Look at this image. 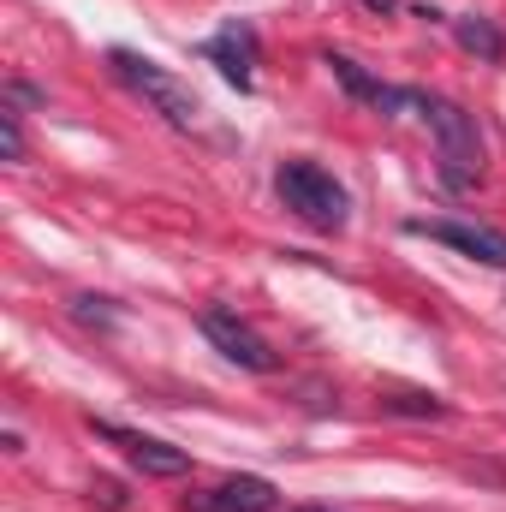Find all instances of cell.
<instances>
[{
  "label": "cell",
  "mask_w": 506,
  "mask_h": 512,
  "mask_svg": "<svg viewBox=\"0 0 506 512\" xmlns=\"http://www.w3.org/2000/svg\"><path fill=\"white\" fill-rule=\"evenodd\" d=\"M286 512H334V507H286Z\"/></svg>",
  "instance_id": "15"
},
{
  "label": "cell",
  "mask_w": 506,
  "mask_h": 512,
  "mask_svg": "<svg viewBox=\"0 0 506 512\" xmlns=\"http://www.w3.org/2000/svg\"><path fill=\"white\" fill-rule=\"evenodd\" d=\"M221 72H227V84H239V90H251L256 78H251V54H256V42H251V30L245 24H233L227 36H215L209 48H203Z\"/></svg>",
  "instance_id": "9"
},
{
  "label": "cell",
  "mask_w": 506,
  "mask_h": 512,
  "mask_svg": "<svg viewBox=\"0 0 506 512\" xmlns=\"http://www.w3.org/2000/svg\"><path fill=\"white\" fill-rule=\"evenodd\" d=\"M280 489L268 477H227L209 495H185V512H274Z\"/></svg>",
  "instance_id": "7"
},
{
  "label": "cell",
  "mask_w": 506,
  "mask_h": 512,
  "mask_svg": "<svg viewBox=\"0 0 506 512\" xmlns=\"http://www.w3.org/2000/svg\"><path fill=\"white\" fill-rule=\"evenodd\" d=\"M405 233H411V239H435V245H447V251L471 256V262L506 268V233H495V227H477V221H423V215H411Z\"/></svg>",
  "instance_id": "5"
},
{
  "label": "cell",
  "mask_w": 506,
  "mask_h": 512,
  "mask_svg": "<svg viewBox=\"0 0 506 512\" xmlns=\"http://www.w3.org/2000/svg\"><path fill=\"white\" fill-rule=\"evenodd\" d=\"M90 501H102L108 512H126V489H120L114 477H96V483H90Z\"/></svg>",
  "instance_id": "13"
},
{
  "label": "cell",
  "mask_w": 506,
  "mask_h": 512,
  "mask_svg": "<svg viewBox=\"0 0 506 512\" xmlns=\"http://www.w3.org/2000/svg\"><path fill=\"white\" fill-rule=\"evenodd\" d=\"M453 30H459V42H465L471 54H483V60H506V36L489 24V18H477V12H471V18H459Z\"/></svg>",
  "instance_id": "10"
},
{
  "label": "cell",
  "mask_w": 506,
  "mask_h": 512,
  "mask_svg": "<svg viewBox=\"0 0 506 512\" xmlns=\"http://www.w3.org/2000/svg\"><path fill=\"white\" fill-rule=\"evenodd\" d=\"M322 66L346 84V96H358V102H370L376 114H399V108H411V90H399V84H381L370 78L358 60H346V54H322Z\"/></svg>",
  "instance_id": "8"
},
{
  "label": "cell",
  "mask_w": 506,
  "mask_h": 512,
  "mask_svg": "<svg viewBox=\"0 0 506 512\" xmlns=\"http://www.w3.org/2000/svg\"><path fill=\"white\" fill-rule=\"evenodd\" d=\"M108 66H114V78L126 84V90H137L167 126L191 131L197 120H203V102H197V90L185 84V78H173L167 66H155V60H143V54H131V48H114L108 54Z\"/></svg>",
  "instance_id": "3"
},
{
  "label": "cell",
  "mask_w": 506,
  "mask_h": 512,
  "mask_svg": "<svg viewBox=\"0 0 506 512\" xmlns=\"http://www.w3.org/2000/svg\"><path fill=\"white\" fill-rule=\"evenodd\" d=\"M203 334H209L215 352H221L227 364H239V370H256V376H274V370H280V358L268 352V340L256 334L251 322H239L233 310H203Z\"/></svg>",
  "instance_id": "4"
},
{
  "label": "cell",
  "mask_w": 506,
  "mask_h": 512,
  "mask_svg": "<svg viewBox=\"0 0 506 512\" xmlns=\"http://www.w3.org/2000/svg\"><path fill=\"white\" fill-rule=\"evenodd\" d=\"M90 429H96L102 441H114L131 459V471H143V477H185V471H191V453H185V447H167V441H155V435L120 429V423H108V417H90Z\"/></svg>",
  "instance_id": "6"
},
{
  "label": "cell",
  "mask_w": 506,
  "mask_h": 512,
  "mask_svg": "<svg viewBox=\"0 0 506 512\" xmlns=\"http://www.w3.org/2000/svg\"><path fill=\"white\" fill-rule=\"evenodd\" d=\"M0 149H6V161H24V126H18V108H0Z\"/></svg>",
  "instance_id": "12"
},
{
  "label": "cell",
  "mask_w": 506,
  "mask_h": 512,
  "mask_svg": "<svg viewBox=\"0 0 506 512\" xmlns=\"http://www.w3.org/2000/svg\"><path fill=\"white\" fill-rule=\"evenodd\" d=\"M6 102H30V108H48V90H36V84L12 78V84H6Z\"/></svg>",
  "instance_id": "14"
},
{
  "label": "cell",
  "mask_w": 506,
  "mask_h": 512,
  "mask_svg": "<svg viewBox=\"0 0 506 512\" xmlns=\"http://www.w3.org/2000/svg\"><path fill=\"white\" fill-rule=\"evenodd\" d=\"M381 411H399V417H447V405L435 393H387Z\"/></svg>",
  "instance_id": "11"
},
{
  "label": "cell",
  "mask_w": 506,
  "mask_h": 512,
  "mask_svg": "<svg viewBox=\"0 0 506 512\" xmlns=\"http://www.w3.org/2000/svg\"><path fill=\"white\" fill-rule=\"evenodd\" d=\"M411 114H423L429 131H435V143H441V179L453 191H465V185L483 179V131H477V120L459 102L429 96V90H411Z\"/></svg>",
  "instance_id": "1"
},
{
  "label": "cell",
  "mask_w": 506,
  "mask_h": 512,
  "mask_svg": "<svg viewBox=\"0 0 506 512\" xmlns=\"http://www.w3.org/2000/svg\"><path fill=\"white\" fill-rule=\"evenodd\" d=\"M274 191H280V203H286L310 233H340V227H346L352 197H346V185H340L328 167H316V161H280Z\"/></svg>",
  "instance_id": "2"
}]
</instances>
